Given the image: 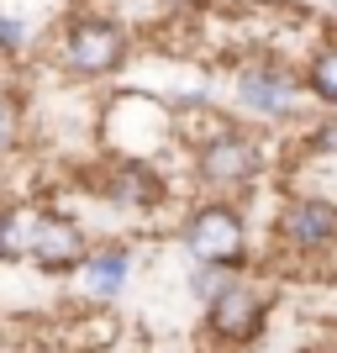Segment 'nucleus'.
<instances>
[{
  "mask_svg": "<svg viewBox=\"0 0 337 353\" xmlns=\"http://www.w3.org/2000/svg\"><path fill=\"white\" fill-rule=\"evenodd\" d=\"M185 248H190L195 264H205V269H237L248 259V227H243V216H237L232 206L211 201V206H201L185 221Z\"/></svg>",
  "mask_w": 337,
  "mask_h": 353,
  "instance_id": "obj_1",
  "label": "nucleus"
},
{
  "mask_svg": "<svg viewBox=\"0 0 337 353\" xmlns=\"http://www.w3.org/2000/svg\"><path fill=\"white\" fill-rule=\"evenodd\" d=\"M63 69L85 74H111L121 59H127V27L121 21H105V16H74L69 32H63V48H59Z\"/></svg>",
  "mask_w": 337,
  "mask_h": 353,
  "instance_id": "obj_2",
  "label": "nucleus"
},
{
  "mask_svg": "<svg viewBox=\"0 0 337 353\" xmlns=\"http://www.w3.org/2000/svg\"><path fill=\"white\" fill-rule=\"evenodd\" d=\"M27 259L48 274H69V269L90 264V243L85 232L74 227L69 216H53V211H32V243H27Z\"/></svg>",
  "mask_w": 337,
  "mask_h": 353,
  "instance_id": "obj_3",
  "label": "nucleus"
},
{
  "mask_svg": "<svg viewBox=\"0 0 337 353\" xmlns=\"http://www.w3.org/2000/svg\"><path fill=\"white\" fill-rule=\"evenodd\" d=\"M258 174V143L243 132H216L201 143V179L211 190H243Z\"/></svg>",
  "mask_w": 337,
  "mask_h": 353,
  "instance_id": "obj_4",
  "label": "nucleus"
},
{
  "mask_svg": "<svg viewBox=\"0 0 337 353\" xmlns=\"http://www.w3.org/2000/svg\"><path fill=\"white\" fill-rule=\"evenodd\" d=\"M264 311H269L264 295L253 290V285L232 280V290L205 306V327H211L221 343H253L258 332H264Z\"/></svg>",
  "mask_w": 337,
  "mask_h": 353,
  "instance_id": "obj_5",
  "label": "nucleus"
},
{
  "mask_svg": "<svg viewBox=\"0 0 337 353\" xmlns=\"http://www.w3.org/2000/svg\"><path fill=\"white\" fill-rule=\"evenodd\" d=\"M295 95H300V85H295L290 69H279V63H248V69L237 74V101L248 105L253 117H290L295 111Z\"/></svg>",
  "mask_w": 337,
  "mask_h": 353,
  "instance_id": "obj_6",
  "label": "nucleus"
},
{
  "mask_svg": "<svg viewBox=\"0 0 337 353\" xmlns=\"http://www.w3.org/2000/svg\"><path fill=\"white\" fill-rule=\"evenodd\" d=\"M279 237L300 253L332 248L337 243V201H316V195H300L279 211Z\"/></svg>",
  "mask_w": 337,
  "mask_h": 353,
  "instance_id": "obj_7",
  "label": "nucleus"
},
{
  "mask_svg": "<svg viewBox=\"0 0 337 353\" xmlns=\"http://www.w3.org/2000/svg\"><path fill=\"white\" fill-rule=\"evenodd\" d=\"M105 201H116V206H153L163 195V185H159V174L153 169H143V163H116L111 174H105Z\"/></svg>",
  "mask_w": 337,
  "mask_h": 353,
  "instance_id": "obj_8",
  "label": "nucleus"
},
{
  "mask_svg": "<svg viewBox=\"0 0 337 353\" xmlns=\"http://www.w3.org/2000/svg\"><path fill=\"white\" fill-rule=\"evenodd\" d=\"M127 280H132V253H127V248H101V253H90V264H85V290L95 295V301L121 295V290H127Z\"/></svg>",
  "mask_w": 337,
  "mask_h": 353,
  "instance_id": "obj_9",
  "label": "nucleus"
},
{
  "mask_svg": "<svg viewBox=\"0 0 337 353\" xmlns=\"http://www.w3.org/2000/svg\"><path fill=\"white\" fill-rule=\"evenodd\" d=\"M27 243H32V211L0 206V259H27Z\"/></svg>",
  "mask_w": 337,
  "mask_h": 353,
  "instance_id": "obj_10",
  "label": "nucleus"
},
{
  "mask_svg": "<svg viewBox=\"0 0 337 353\" xmlns=\"http://www.w3.org/2000/svg\"><path fill=\"white\" fill-rule=\"evenodd\" d=\"M306 85L316 90V101L337 105V48H322V53L311 59V69H306Z\"/></svg>",
  "mask_w": 337,
  "mask_h": 353,
  "instance_id": "obj_11",
  "label": "nucleus"
},
{
  "mask_svg": "<svg viewBox=\"0 0 337 353\" xmlns=\"http://www.w3.org/2000/svg\"><path fill=\"white\" fill-rule=\"evenodd\" d=\"M190 290H195V301H205V306H211V301H221V295L232 290V269H195L190 274Z\"/></svg>",
  "mask_w": 337,
  "mask_h": 353,
  "instance_id": "obj_12",
  "label": "nucleus"
},
{
  "mask_svg": "<svg viewBox=\"0 0 337 353\" xmlns=\"http://www.w3.org/2000/svg\"><path fill=\"white\" fill-rule=\"evenodd\" d=\"M16 132H21L16 101H11V95H0V153H6V148H16Z\"/></svg>",
  "mask_w": 337,
  "mask_h": 353,
  "instance_id": "obj_13",
  "label": "nucleus"
},
{
  "mask_svg": "<svg viewBox=\"0 0 337 353\" xmlns=\"http://www.w3.org/2000/svg\"><path fill=\"white\" fill-rule=\"evenodd\" d=\"M21 43H27V27H21V16L0 11V53H16Z\"/></svg>",
  "mask_w": 337,
  "mask_h": 353,
  "instance_id": "obj_14",
  "label": "nucleus"
},
{
  "mask_svg": "<svg viewBox=\"0 0 337 353\" xmlns=\"http://www.w3.org/2000/svg\"><path fill=\"white\" fill-rule=\"evenodd\" d=\"M316 148H322V153H337V121L316 127Z\"/></svg>",
  "mask_w": 337,
  "mask_h": 353,
  "instance_id": "obj_15",
  "label": "nucleus"
}]
</instances>
